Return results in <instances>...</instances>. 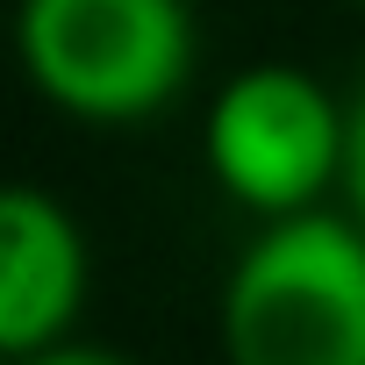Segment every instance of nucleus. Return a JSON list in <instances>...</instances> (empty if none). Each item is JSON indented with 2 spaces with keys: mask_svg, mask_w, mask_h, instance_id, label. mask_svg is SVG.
Wrapping results in <instances>:
<instances>
[{
  "mask_svg": "<svg viewBox=\"0 0 365 365\" xmlns=\"http://www.w3.org/2000/svg\"><path fill=\"white\" fill-rule=\"evenodd\" d=\"M230 365H365V222L279 215L222 287Z\"/></svg>",
  "mask_w": 365,
  "mask_h": 365,
  "instance_id": "f257e3e1",
  "label": "nucleus"
},
{
  "mask_svg": "<svg viewBox=\"0 0 365 365\" xmlns=\"http://www.w3.org/2000/svg\"><path fill=\"white\" fill-rule=\"evenodd\" d=\"M15 65L72 122L165 115L194 79L187 0H15Z\"/></svg>",
  "mask_w": 365,
  "mask_h": 365,
  "instance_id": "f03ea898",
  "label": "nucleus"
},
{
  "mask_svg": "<svg viewBox=\"0 0 365 365\" xmlns=\"http://www.w3.org/2000/svg\"><path fill=\"white\" fill-rule=\"evenodd\" d=\"M344 136H351V108H336L322 79H308L301 65H244L237 79L215 86L201 150L215 187L237 208L279 222V215H308L344 179Z\"/></svg>",
  "mask_w": 365,
  "mask_h": 365,
  "instance_id": "7ed1b4c3",
  "label": "nucleus"
},
{
  "mask_svg": "<svg viewBox=\"0 0 365 365\" xmlns=\"http://www.w3.org/2000/svg\"><path fill=\"white\" fill-rule=\"evenodd\" d=\"M86 279L93 258L72 208L43 187H0V358L72 344Z\"/></svg>",
  "mask_w": 365,
  "mask_h": 365,
  "instance_id": "20e7f679",
  "label": "nucleus"
},
{
  "mask_svg": "<svg viewBox=\"0 0 365 365\" xmlns=\"http://www.w3.org/2000/svg\"><path fill=\"white\" fill-rule=\"evenodd\" d=\"M344 194H351V215L365 222V86L351 101V136H344Z\"/></svg>",
  "mask_w": 365,
  "mask_h": 365,
  "instance_id": "39448f33",
  "label": "nucleus"
},
{
  "mask_svg": "<svg viewBox=\"0 0 365 365\" xmlns=\"http://www.w3.org/2000/svg\"><path fill=\"white\" fill-rule=\"evenodd\" d=\"M15 365H129V358H115V351H101V344H51V351H36V358H15Z\"/></svg>",
  "mask_w": 365,
  "mask_h": 365,
  "instance_id": "423d86ee",
  "label": "nucleus"
},
{
  "mask_svg": "<svg viewBox=\"0 0 365 365\" xmlns=\"http://www.w3.org/2000/svg\"><path fill=\"white\" fill-rule=\"evenodd\" d=\"M0 365H15V358H0Z\"/></svg>",
  "mask_w": 365,
  "mask_h": 365,
  "instance_id": "0eeeda50",
  "label": "nucleus"
},
{
  "mask_svg": "<svg viewBox=\"0 0 365 365\" xmlns=\"http://www.w3.org/2000/svg\"><path fill=\"white\" fill-rule=\"evenodd\" d=\"M358 8H365V0H358Z\"/></svg>",
  "mask_w": 365,
  "mask_h": 365,
  "instance_id": "6e6552de",
  "label": "nucleus"
}]
</instances>
